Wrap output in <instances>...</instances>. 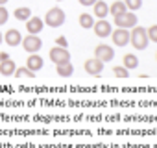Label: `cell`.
<instances>
[{"mask_svg":"<svg viewBox=\"0 0 157 148\" xmlns=\"http://www.w3.org/2000/svg\"><path fill=\"white\" fill-rule=\"evenodd\" d=\"M129 43L133 45L135 50H146L148 48V33H146V28L135 26L133 32H129Z\"/></svg>","mask_w":157,"mask_h":148,"instance_id":"cell-1","label":"cell"},{"mask_svg":"<svg viewBox=\"0 0 157 148\" xmlns=\"http://www.w3.org/2000/svg\"><path fill=\"white\" fill-rule=\"evenodd\" d=\"M44 24L50 26V28H59V26H63V24H65V11H63L59 6L50 8V10L46 11V15H44Z\"/></svg>","mask_w":157,"mask_h":148,"instance_id":"cell-2","label":"cell"},{"mask_svg":"<svg viewBox=\"0 0 157 148\" xmlns=\"http://www.w3.org/2000/svg\"><path fill=\"white\" fill-rule=\"evenodd\" d=\"M115 26H117V28H124V30L135 28V26H137V15H135L133 11H126V13L115 17Z\"/></svg>","mask_w":157,"mask_h":148,"instance_id":"cell-3","label":"cell"},{"mask_svg":"<svg viewBox=\"0 0 157 148\" xmlns=\"http://www.w3.org/2000/svg\"><path fill=\"white\" fill-rule=\"evenodd\" d=\"M22 46H24V50L28 52V54H37L39 50H41V46H43V41H41V37L39 35H26V37H22V43H21Z\"/></svg>","mask_w":157,"mask_h":148,"instance_id":"cell-4","label":"cell"},{"mask_svg":"<svg viewBox=\"0 0 157 148\" xmlns=\"http://www.w3.org/2000/svg\"><path fill=\"white\" fill-rule=\"evenodd\" d=\"M48 57H50L56 65H61V63H68V61H70V52H68L67 48L54 46V48H50Z\"/></svg>","mask_w":157,"mask_h":148,"instance_id":"cell-5","label":"cell"},{"mask_svg":"<svg viewBox=\"0 0 157 148\" xmlns=\"http://www.w3.org/2000/svg\"><path fill=\"white\" fill-rule=\"evenodd\" d=\"M94 57L100 59L102 63H107V61L115 59V48L109 46V45H98L94 48Z\"/></svg>","mask_w":157,"mask_h":148,"instance_id":"cell-6","label":"cell"},{"mask_svg":"<svg viewBox=\"0 0 157 148\" xmlns=\"http://www.w3.org/2000/svg\"><path fill=\"white\" fill-rule=\"evenodd\" d=\"M93 30H94V33H96L98 37H102V39L111 37V33H113V30H111V22H107L105 19H98V21L94 22Z\"/></svg>","mask_w":157,"mask_h":148,"instance_id":"cell-7","label":"cell"},{"mask_svg":"<svg viewBox=\"0 0 157 148\" xmlns=\"http://www.w3.org/2000/svg\"><path fill=\"white\" fill-rule=\"evenodd\" d=\"M111 39H113V45H117V46H126V45H129V30L117 28V30H113Z\"/></svg>","mask_w":157,"mask_h":148,"instance_id":"cell-8","label":"cell"},{"mask_svg":"<svg viewBox=\"0 0 157 148\" xmlns=\"http://www.w3.org/2000/svg\"><path fill=\"white\" fill-rule=\"evenodd\" d=\"M83 68H85L87 74H91V76H100L102 70H104V63H102L100 59L93 57V59H87V61L83 63Z\"/></svg>","mask_w":157,"mask_h":148,"instance_id":"cell-9","label":"cell"},{"mask_svg":"<svg viewBox=\"0 0 157 148\" xmlns=\"http://www.w3.org/2000/svg\"><path fill=\"white\" fill-rule=\"evenodd\" d=\"M43 28H44V22H43L41 17H30V21H26V30H28L30 35H37V33H41Z\"/></svg>","mask_w":157,"mask_h":148,"instance_id":"cell-10","label":"cell"},{"mask_svg":"<svg viewBox=\"0 0 157 148\" xmlns=\"http://www.w3.org/2000/svg\"><path fill=\"white\" fill-rule=\"evenodd\" d=\"M4 43H6L8 46H17V45H21V43H22V35H21V32L15 30V28L8 30V32L4 33Z\"/></svg>","mask_w":157,"mask_h":148,"instance_id":"cell-11","label":"cell"},{"mask_svg":"<svg viewBox=\"0 0 157 148\" xmlns=\"http://www.w3.org/2000/svg\"><path fill=\"white\" fill-rule=\"evenodd\" d=\"M43 65H44V61H43V57H41V56H37V54H30V57L26 59V67H28L32 72L41 70V68H43Z\"/></svg>","mask_w":157,"mask_h":148,"instance_id":"cell-12","label":"cell"},{"mask_svg":"<svg viewBox=\"0 0 157 148\" xmlns=\"http://www.w3.org/2000/svg\"><path fill=\"white\" fill-rule=\"evenodd\" d=\"M109 15V6L104 2V0H98V2L93 6V17H98V19H105Z\"/></svg>","mask_w":157,"mask_h":148,"instance_id":"cell-13","label":"cell"},{"mask_svg":"<svg viewBox=\"0 0 157 148\" xmlns=\"http://www.w3.org/2000/svg\"><path fill=\"white\" fill-rule=\"evenodd\" d=\"M15 70H17V67H15L13 59L0 61V74H4V76H11V74H15Z\"/></svg>","mask_w":157,"mask_h":148,"instance_id":"cell-14","label":"cell"},{"mask_svg":"<svg viewBox=\"0 0 157 148\" xmlns=\"http://www.w3.org/2000/svg\"><path fill=\"white\" fill-rule=\"evenodd\" d=\"M128 11V8H126V4H124V0H117V2H113L111 6H109V13L113 15V17H118V15H122V13H126Z\"/></svg>","mask_w":157,"mask_h":148,"instance_id":"cell-15","label":"cell"},{"mask_svg":"<svg viewBox=\"0 0 157 148\" xmlns=\"http://www.w3.org/2000/svg\"><path fill=\"white\" fill-rule=\"evenodd\" d=\"M56 72L59 74V76H63V78H68L70 74H74V67H72L70 61L68 63H61V65H56Z\"/></svg>","mask_w":157,"mask_h":148,"instance_id":"cell-16","label":"cell"},{"mask_svg":"<svg viewBox=\"0 0 157 148\" xmlns=\"http://www.w3.org/2000/svg\"><path fill=\"white\" fill-rule=\"evenodd\" d=\"M78 22H80V26H82V28L89 30V28H93V26H94V17H93V15H89V13H82V15H80V19H78Z\"/></svg>","mask_w":157,"mask_h":148,"instance_id":"cell-17","label":"cell"},{"mask_svg":"<svg viewBox=\"0 0 157 148\" xmlns=\"http://www.w3.org/2000/svg\"><path fill=\"white\" fill-rule=\"evenodd\" d=\"M13 15H15V19H17V21H21V22H26V21H30L32 10H30V8H17Z\"/></svg>","mask_w":157,"mask_h":148,"instance_id":"cell-18","label":"cell"},{"mask_svg":"<svg viewBox=\"0 0 157 148\" xmlns=\"http://www.w3.org/2000/svg\"><path fill=\"white\" fill-rule=\"evenodd\" d=\"M124 67H126L128 70L137 68V67H139V57H137L135 54H126V56H124Z\"/></svg>","mask_w":157,"mask_h":148,"instance_id":"cell-19","label":"cell"},{"mask_svg":"<svg viewBox=\"0 0 157 148\" xmlns=\"http://www.w3.org/2000/svg\"><path fill=\"white\" fill-rule=\"evenodd\" d=\"M124 4H126V8H128V11H137V10H140V6H142V0H124Z\"/></svg>","mask_w":157,"mask_h":148,"instance_id":"cell-20","label":"cell"},{"mask_svg":"<svg viewBox=\"0 0 157 148\" xmlns=\"http://www.w3.org/2000/svg\"><path fill=\"white\" fill-rule=\"evenodd\" d=\"M15 76H17V78H22V76H28V78H33V76H35V74H33V72H32V70H30L28 67H21V68H17V70H15Z\"/></svg>","mask_w":157,"mask_h":148,"instance_id":"cell-21","label":"cell"},{"mask_svg":"<svg viewBox=\"0 0 157 148\" xmlns=\"http://www.w3.org/2000/svg\"><path fill=\"white\" fill-rule=\"evenodd\" d=\"M113 74H115L117 78H128L129 76V70L126 67H115L113 68Z\"/></svg>","mask_w":157,"mask_h":148,"instance_id":"cell-22","label":"cell"},{"mask_svg":"<svg viewBox=\"0 0 157 148\" xmlns=\"http://www.w3.org/2000/svg\"><path fill=\"white\" fill-rule=\"evenodd\" d=\"M146 33H148V41H151V43H157V24L150 26V28L146 30Z\"/></svg>","mask_w":157,"mask_h":148,"instance_id":"cell-23","label":"cell"},{"mask_svg":"<svg viewBox=\"0 0 157 148\" xmlns=\"http://www.w3.org/2000/svg\"><path fill=\"white\" fill-rule=\"evenodd\" d=\"M8 19H10V13H8V10H6L4 6H0V26H2V24H6V22H8Z\"/></svg>","mask_w":157,"mask_h":148,"instance_id":"cell-24","label":"cell"},{"mask_svg":"<svg viewBox=\"0 0 157 148\" xmlns=\"http://www.w3.org/2000/svg\"><path fill=\"white\" fill-rule=\"evenodd\" d=\"M56 45H57V46H61V48H67V37H63V35H61V37H57V39H56Z\"/></svg>","mask_w":157,"mask_h":148,"instance_id":"cell-25","label":"cell"},{"mask_svg":"<svg viewBox=\"0 0 157 148\" xmlns=\"http://www.w3.org/2000/svg\"><path fill=\"white\" fill-rule=\"evenodd\" d=\"M98 2V0H80V4L82 6H85V8H89V6H94Z\"/></svg>","mask_w":157,"mask_h":148,"instance_id":"cell-26","label":"cell"},{"mask_svg":"<svg viewBox=\"0 0 157 148\" xmlns=\"http://www.w3.org/2000/svg\"><path fill=\"white\" fill-rule=\"evenodd\" d=\"M0 59H2V61H6V59H10V56H8L6 52H2V54H0Z\"/></svg>","mask_w":157,"mask_h":148,"instance_id":"cell-27","label":"cell"},{"mask_svg":"<svg viewBox=\"0 0 157 148\" xmlns=\"http://www.w3.org/2000/svg\"><path fill=\"white\" fill-rule=\"evenodd\" d=\"M6 2H8V0H0V6H4Z\"/></svg>","mask_w":157,"mask_h":148,"instance_id":"cell-28","label":"cell"},{"mask_svg":"<svg viewBox=\"0 0 157 148\" xmlns=\"http://www.w3.org/2000/svg\"><path fill=\"white\" fill-rule=\"evenodd\" d=\"M2 41H4V35H2V33H0V45H2Z\"/></svg>","mask_w":157,"mask_h":148,"instance_id":"cell-29","label":"cell"},{"mask_svg":"<svg viewBox=\"0 0 157 148\" xmlns=\"http://www.w3.org/2000/svg\"><path fill=\"white\" fill-rule=\"evenodd\" d=\"M57 2H63V0H57Z\"/></svg>","mask_w":157,"mask_h":148,"instance_id":"cell-30","label":"cell"},{"mask_svg":"<svg viewBox=\"0 0 157 148\" xmlns=\"http://www.w3.org/2000/svg\"><path fill=\"white\" fill-rule=\"evenodd\" d=\"M155 59H157V54H155Z\"/></svg>","mask_w":157,"mask_h":148,"instance_id":"cell-31","label":"cell"}]
</instances>
